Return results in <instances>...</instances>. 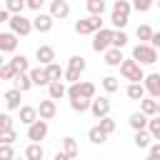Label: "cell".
Masks as SVG:
<instances>
[{
	"label": "cell",
	"instance_id": "obj_1",
	"mask_svg": "<svg viewBox=\"0 0 160 160\" xmlns=\"http://www.w3.org/2000/svg\"><path fill=\"white\" fill-rule=\"evenodd\" d=\"M130 10H132V2H128V0H112V12H110L112 28L122 30L128 25V20H130Z\"/></svg>",
	"mask_w": 160,
	"mask_h": 160
},
{
	"label": "cell",
	"instance_id": "obj_2",
	"mask_svg": "<svg viewBox=\"0 0 160 160\" xmlns=\"http://www.w3.org/2000/svg\"><path fill=\"white\" fill-rule=\"evenodd\" d=\"M132 58H135L140 65H152V62L160 60L158 48L150 45V42H140V45H135V48H132Z\"/></svg>",
	"mask_w": 160,
	"mask_h": 160
},
{
	"label": "cell",
	"instance_id": "obj_3",
	"mask_svg": "<svg viewBox=\"0 0 160 160\" xmlns=\"http://www.w3.org/2000/svg\"><path fill=\"white\" fill-rule=\"evenodd\" d=\"M120 75H122L125 80H130V82H142V80H145L142 65H140L135 58H130V60H122V65H120Z\"/></svg>",
	"mask_w": 160,
	"mask_h": 160
},
{
	"label": "cell",
	"instance_id": "obj_4",
	"mask_svg": "<svg viewBox=\"0 0 160 160\" xmlns=\"http://www.w3.org/2000/svg\"><path fill=\"white\" fill-rule=\"evenodd\" d=\"M98 30H102V15H90L75 22V32L78 35H95Z\"/></svg>",
	"mask_w": 160,
	"mask_h": 160
},
{
	"label": "cell",
	"instance_id": "obj_5",
	"mask_svg": "<svg viewBox=\"0 0 160 160\" xmlns=\"http://www.w3.org/2000/svg\"><path fill=\"white\" fill-rule=\"evenodd\" d=\"M112 38H115V30H110V28L98 30V32L92 35V50H95V52L110 50V48H112Z\"/></svg>",
	"mask_w": 160,
	"mask_h": 160
},
{
	"label": "cell",
	"instance_id": "obj_6",
	"mask_svg": "<svg viewBox=\"0 0 160 160\" xmlns=\"http://www.w3.org/2000/svg\"><path fill=\"white\" fill-rule=\"evenodd\" d=\"M10 30L15 32V35H20V38H25V35H30L32 30H35V25H32V20H28L22 12H18V15H12L10 18Z\"/></svg>",
	"mask_w": 160,
	"mask_h": 160
},
{
	"label": "cell",
	"instance_id": "obj_7",
	"mask_svg": "<svg viewBox=\"0 0 160 160\" xmlns=\"http://www.w3.org/2000/svg\"><path fill=\"white\" fill-rule=\"evenodd\" d=\"M45 135H48V120L38 118L32 125H28V140L30 142H40V140H45Z\"/></svg>",
	"mask_w": 160,
	"mask_h": 160
},
{
	"label": "cell",
	"instance_id": "obj_8",
	"mask_svg": "<svg viewBox=\"0 0 160 160\" xmlns=\"http://www.w3.org/2000/svg\"><path fill=\"white\" fill-rule=\"evenodd\" d=\"M52 22H55V18H52L50 12H38V15L32 18V25H35L38 32H50V30H52Z\"/></svg>",
	"mask_w": 160,
	"mask_h": 160
},
{
	"label": "cell",
	"instance_id": "obj_9",
	"mask_svg": "<svg viewBox=\"0 0 160 160\" xmlns=\"http://www.w3.org/2000/svg\"><path fill=\"white\" fill-rule=\"evenodd\" d=\"M110 100L108 98H92V105H90V112L100 120V118H105V115H110Z\"/></svg>",
	"mask_w": 160,
	"mask_h": 160
},
{
	"label": "cell",
	"instance_id": "obj_10",
	"mask_svg": "<svg viewBox=\"0 0 160 160\" xmlns=\"http://www.w3.org/2000/svg\"><path fill=\"white\" fill-rule=\"evenodd\" d=\"M142 85H145V90H148L150 98H158V100H160V72H150V75H145Z\"/></svg>",
	"mask_w": 160,
	"mask_h": 160
},
{
	"label": "cell",
	"instance_id": "obj_11",
	"mask_svg": "<svg viewBox=\"0 0 160 160\" xmlns=\"http://www.w3.org/2000/svg\"><path fill=\"white\" fill-rule=\"evenodd\" d=\"M38 112H40V118H42V120H52V118L58 115V105H55V100H52V98H48V100H40V105H38Z\"/></svg>",
	"mask_w": 160,
	"mask_h": 160
},
{
	"label": "cell",
	"instance_id": "obj_12",
	"mask_svg": "<svg viewBox=\"0 0 160 160\" xmlns=\"http://www.w3.org/2000/svg\"><path fill=\"white\" fill-rule=\"evenodd\" d=\"M50 15H52L55 20H65V18L70 15L68 0H52V2H50Z\"/></svg>",
	"mask_w": 160,
	"mask_h": 160
},
{
	"label": "cell",
	"instance_id": "obj_13",
	"mask_svg": "<svg viewBox=\"0 0 160 160\" xmlns=\"http://www.w3.org/2000/svg\"><path fill=\"white\" fill-rule=\"evenodd\" d=\"M18 48V35L10 30V32H0V50L2 52H12Z\"/></svg>",
	"mask_w": 160,
	"mask_h": 160
},
{
	"label": "cell",
	"instance_id": "obj_14",
	"mask_svg": "<svg viewBox=\"0 0 160 160\" xmlns=\"http://www.w3.org/2000/svg\"><path fill=\"white\" fill-rule=\"evenodd\" d=\"M35 58H38L40 65H50V62H55V50H52L50 45H40V48L35 50Z\"/></svg>",
	"mask_w": 160,
	"mask_h": 160
},
{
	"label": "cell",
	"instance_id": "obj_15",
	"mask_svg": "<svg viewBox=\"0 0 160 160\" xmlns=\"http://www.w3.org/2000/svg\"><path fill=\"white\" fill-rule=\"evenodd\" d=\"M122 52H120V48H110V50H105V65H110V68H120L122 65Z\"/></svg>",
	"mask_w": 160,
	"mask_h": 160
},
{
	"label": "cell",
	"instance_id": "obj_16",
	"mask_svg": "<svg viewBox=\"0 0 160 160\" xmlns=\"http://www.w3.org/2000/svg\"><path fill=\"white\" fill-rule=\"evenodd\" d=\"M38 118H40L38 108H32V105H22V108H20V122H25V125H32Z\"/></svg>",
	"mask_w": 160,
	"mask_h": 160
},
{
	"label": "cell",
	"instance_id": "obj_17",
	"mask_svg": "<svg viewBox=\"0 0 160 160\" xmlns=\"http://www.w3.org/2000/svg\"><path fill=\"white\" fill-rule=\"evenodd\" d=\"M128 122H130L132 130H148V125H150V120H148V115H145L142 110H140V112H132Z\"/></svg>",
	"mask_w": 160,
	"mask_h": 160
},
{
	"label": "cell",
	"instance_id": "obj_18",
	"mask_svg": "<svg viewBox=\"0 0 160 160\" xmlns=\"http://www.w3.org/2000/svg\"><path fill=\"white\" fill-rule=\"evenodd\" d=\"M48 92H50V98H52V100H60V98H65V95H68V88H65V82H62V80H52V82L48 85Z\"/></svg>",
	"mask_w": 160,
	"mask_h": 160
},
{
	"label": "cell",
	"instance_id": "obj_19",
	"mask_svg": "<svg viewBox=\"0 0 160 160\" xmlns=\"http://www.w3.org/2000/svg\"><path fill=\"white\" fill-rule=\"evenodd\" d=\"M20 95H22V90H18V88H10V90L5 92V105H8V110H18V108H20Z\"/></svg>",
	"mask_w": 160,
	"mask_h": 160
},
{
	"label": "cell",
	"instance_id": "obj_20",
	"mask_svg": "<svg viewBox=\"0 0 160 160\" xmlns=\"http://www.w3.org/2000/svg\"><path fill=\"white\" fill-rule=\"evenodd\" d=\"M158 108H160L158 98H142V100H140V110H142V112H145L148 118L158 115Z\"/></svg>",
	"mask_w": 160,
	"mask_h": 160
},
{
	"label": "cell",
	"instance_id": "obj_21",
	"mask_svg": "<svg viewBox=\"0 0 160 160\" xmlns=\"http://www.w3.org/2000/svg\"><path fill=\"white\" fill-rule=\"evenodd\" d=\"M12 82H15V88H18V90H22V92H28V90L35 85V82H32V78H30V72H18Z\"/></svg>",
	"mask_w": 160,
	"mask_h": 160
},
{
	"label": "cell",
	"instance_id": "obj_22",
	"mask_svg": "<svg viewBox=\"0 0 160 160\" xmlns=\"http://www.w3.org/2000/svg\"><path fill=\"white\" fill-rule=\"evenodd\" d=\"M88 140H90L92 145H102V142L108 140V132H105L100 125H95V128H90V130H88Z\"/></svg>",
	"mask_w": 160,
	"mask_h": 160
},
{
	"label": "cell",
	"instance_id": "obj_23",
	"mask_svg": "<svg viewBox=\"0 0 160 160\" xmlns=\"http://www.w3.org/2000/svg\"><path fill=\"white\" fill-rule=\"evenodd\" d=\"M30 78H32V82H35V85H50V78H48L45 68H40V65L30 70Z\"/></svg>",
	"mask_w": 160,
	"mask_h": 160
},
{
	"label": "cell",
	"instance_id": "obj_24",
	"mask_svg": "<svg viewBox=\"0 0 160 160\" xmlns=\"http://www.w3.org/2000/svg\"><path fill=\"white\" fill-rule=\"evenodd\" d=\"M145 92H148V90H145L142 82H130V85H128V98H130V100H142Z\"/></svg>",
	"mask_w": 160,
	"mask_h": 160
},
{
	"label": "cell",
	"instance_id": "obj_25",
	"mask_svg": "<svg viewBox=\"0 0 160 160\" xmlns=\"http://www.w3.org/2000/svg\"><path fill=\"white\" fill-rule=\"evenodd\" d=\"M42 155H45V150H42L40 142H30V145L25 148V158H28V160H42Z\"/></svg>",
	"mask_w": 160,
	"mask_h": 160
},
{
	"label": "cell",
	"instance_id": "obj_26",
	"mask_svg": "<svg viewBox=\"0 0 160 160\" xmlns=\"http://www.w3.org/2000/svg\"><path fill=\"white\" fill-rule=\"evenodd\" d=\"M150 140H152V135H150V130H135V148H150Z\"/></svg>",
	"mask_w": 160,
	"mask_h": 160
},
{
	"label": "cell",
	"instance_id": "obj_27",
	"mask_svg": "<svg viewBox=\"0 0 160 160\" xmlns=\"http://www.w3.org/2000/svg\"><path fill=\"white\" fill-rule=\"evenodd\" d=\"M135 35H138V40H140V42H152V35H155V30H152L150 25H138Z\"/></svg>",
	"mask_w": 160,
	"mask_h": 160
},
{
	"label": "cell",
	"instance_id": "obj_28",
	"mask_svg": "<svg viewBox=\"0 0 160 160\" xmlns=\"http://www.w3.org/2000/svg\"><path fill=\"white\" fill-rule=\"evenodd\" d=\"M10 65L18 70V72H30L32 68H30V62H28V58L25 55H15L12 60H10Z\"/></svg>",
	"mask_w": 160,
	"mask_h": 160
},
{
	"label": "cell",
	"instance_id": "obj_29",
	"mask_svg": "<svg viewBox=\"0 0 160 160\" xmlns=\"http://www.w3.org/2000/svg\"><path fill=\"white\" fill-rule=\"evenodd\" d=\"M45 72H48L50 82H52V80H62V78H65V70H62L58 62H50V65H45Z\"/></svg>",
	"mask_w": 160,
	"mask_h": 160
},
{
	"label": "cell",
	"instance_id": "obj_30",
	"mask_svg": "<svg viewBox=\"0 0 160 160\" xmlns=\"http://www.w3.org/2000/svg\"><path fill=\"white\" fill-rule=\"evenodd\" d=\"M90 105H92V100H88V98H75V100H70V108H72L75 112H88Z\"/></svg>",
	"mask_w": 160,
	"mask_h": 160
},
{
	"label": "cell",
	"instance_id": "obj_31",
	"mask_svg": "<svg viewBox=\"0 0 160 160\" xmlns=\"http://www.w3.org/2000/svg\"><path fill=\"white\" fill-rule=\"evenodd\" d=\"M85 8L90 15H102L105 12V0H85Z\"/></svg>",
	"mask_w": 160,
	"mask_h": 160
},
{
	"label": "cell",
	"instance_id": "obj_32",
	"mask_svg": "<svg viewBox=\"0 0 160 160\" xmlns=\"http://www.w3.org/2000/svg\"><path fill=\"white\" fill-rule=\"evenodd\" d=\"M102 90H105V92H118V90H120V80L112 78V75L102 78Z\"/></svg>",
	"mask_w": 160,
	"mask_h": 160
},
{
	"label": "cell",
	"instance_id": "obj_33",
	"mask_svg": "<svg viewBox=\"0 0 160 160\" xmlns=\"http://www.w3.org/2000/svg\"><path fill=\"white\" fill-rule=\"evenodd\" d=\"M5 8H8L12 15H18V12H22V10L28 8V0H5Z\"/></svg>",
	"mask_w": 160,
	"mask_h": 160
},
{
	"label": "cell",
	"instance_id": "obj_34",
	"mask_svg": "<svg viewBox=\"0 0 160 160\" xmlns=\"http://www.w3.org/2000/svg\"><path fill=\"white\" fill-rule=\"evenodd\" d=\"M62 150H65L70 158H75V155H78V142H75V138H62Z\"/></svg>",
	"mask_w": 160,
	"mask_h": 160
},
{
	"label": "cell",
	"instance_id": "obj_35",
	"mask_svg": "<svg viewBox=\"0 0 160 160\" xmlns=\"http://www.w3.org/2000/svg\"><path fill=\"white\" fill-rule=\"evenodd\" d=\"M148 130H150L152 140H158V142H160V115H152V120H150Z\"/></svg>",
	"mask_w": 160,
	"mask_h": 160
},
{
	"label": "cell",
	"instance_id": "obj_36",
	"mask_svg": "<svg viewBox=\"0 0 160 160\" xmlns=\"http://www.w3.org/2000/svg\"><path fill=\"white\" fill-rule=\"evenodd\" d=\"M68 68H75V70H85V68H88V62H85V58H82V55H72V58L68 60Z\"/></svg>",
	"mask_w": 160,
	"mask_h": 160
},
{
	"label": "cell",
	"instance_id": "obj_37",
	"mask_svg": "<svg viewBox=\"0 0 160 160\" xmlns=\"http://www.w3.org/2000/svg\"><path fill=\"white\" fill-rule=\"evenodd\" d=\"M15 75H18V70H15L10 62H5V65L0 68V78H2V80H15Z\"/></svg>",
	"mask_w": 160,
	"mask_h": 160
},
{
	"label": "cell",
	"instance_id": "obj_38",
	"mask_svg": "<svg viewBox=\"0 0 160 160\" xmlns=\"http://www.w3.org/2000/svg\"><path fill=\"white\" fill-rule=\"evenodd\" d=\"M155 2H158V0H132V8H135L138 12H148Z\"/></svg>",
	"mask_w": 160,
	"mask_h": 160
},
{
	"label": "cell",
	"instance_id": "obj_39",
	"mask_svg": "<svg viewBox=\"0 0 160 160\" xmlns=\"http://www.w3.org/2000/svg\"><path fill=\"white\" fill-rule=\"evenodd\" d=\"M128 40H130V38H128L122 30H118V32H115V38H112V48H120V50H122V48L128 45Z\"/></svg>",
	"mask_w": 160,
	"mask_h": 160
},
{
	"label": "cell",
	"instance_id": "obj_40",
	"mask_svg": "<svg viewBox=\"0 0 160 160\" xmlns=\"http://www.w3.org/2000/svg\"><path fill=\"white\" fill-rule=\"evenodd\" d=\"M80 95L88 98V100H92L95 98V85L92 82H80Z\"/></svg>",
	"mask_w": 160,
	"mask_h": 160
},
{
	"label": "cell",
	"instance_id": "obj_41",
	"mask_svg": "<svg viewBox=\"0 0 160 160\" xmlns=\"http://www.w3.org/2000/svg\"><path fill=\"white\" fill-rule=\"evenodd\" d=\"M98 125H100V128H102V130H105L108 135H110V132H115V120H112L110 115H105V118H100V122H98Z\"/></svg>",
	"mask_w": 160,
	"mask_h": 160
},
{
	"label": "cell",
	"instance_id": "obj_42",
	"mask_svg": "<svg viewBox=\"0 0 160 160\" xmlns=\"http://www.w3.org/2000/svg\"><path fill=\"white\" fill-rule=\"evenodd\" d=\"M0 160H15L12 145H8V142H2V145H0Z\"/></svg>",
	"mask_w": 160,
	"mask_h": 160
},
{
	"label": "cell",
	"instance_id": "obj_43",
	"mask_svg": "<svg viewBox=\"0 0 160 160\" xmlns=\"http://www.w3.org/2000/svg\"><path fill=\"white\" fill-rule=\"evenodd\" d=\"M80 75H82V70H75V68H68L65 70V80L68 82H80Z\"/></svg>",
	"mask_w": 160,
	"mask_h": 160
},
{
	"label": "cell",
	"instance_id": "obj_44",
	"mask_svg": "<svg viewBox=\"0 0 160 160\" xmlns=\"http://www.w3.org/2000/svg\"><path fill=\"white\" fill-rule=\"evenodd\" d=\"M2 130H12V118H10V112H2L0 115V132Z\"/></svg>",
	"mask_w": 160,
	"mask_h": 160
},
{
	"label": "cell",
	"instance_id": "obj_45",
	"mask_svg": "<svg viewBox=\"0 0 160 160\" xmlns=\"http://www.w3.org/2000/svg\"><path fill=\"white\" fill-rule=\"evenodd\" d=\"M15 138H18V132H15V130H2V132H0V142L12 145V142H15Z\"/></svg>",
	"mask_w": 160,
	"mask_h": 160
},
{
	"label": "cell",
	"instance_id": "obj_46",
	"mask_svg": "<svg viewBox=\"0 0 160 160\" xmlns=\"http://www.w3.org/2000/svg\"><path fill=\"white\" fill-rule=\"evenodd\" d=\"M42 2H45V0H28V8H30V10H38V12H40Z\"/></svg>",
	"mask_w": 160,
	"mask_h": 160
},
{
	"label": "cell",
	"instance_id": "obj_47",
	"mask_svg": "<svg viewBox=\"0 0 160 160\" xmlns=\"http://www.w3.org/2000/svg\"><path fill=\"white\" fill-rule=\"evenodd\" d=\"M150 155L160 158V142H152V145H150Z\"/></svg>",
	"mask_w": 160,
	"mask_h": 160
},
{
	"label": "cell",
	"instance_id": "obj_48",
	"mask_svg": "<svg viewBox=\"0 0 160 160\" xmlns=\"http://www.w3.org/2000/svg\"><path fill=\"white\" fill-rule=\"evenodd\" d=\"M52 160H75V158H70V155L62 150V152H55V158H52Z\"/></svg>",
	"mask_w": 160,
	"mask_h": 160
},
{
	"label": "cell",
	"instance_id": "obj_49",
	"mask_svg": "<svg viewBox=\"0 0 160 160\" xmlns=\"http://www.w3.org/2000/svg\"><path fill=\"white\" fill-rule=\"evenodd\" d=\"M150 45H155V48H160V32H155V35H152V42H150Z\"/></svg>",
	"mask_w": 160,
	"mask_h": 160
},
{
	"label": "cell",
	"instance_id": "obj_50",
	"mask_svg": "<svg viewBox=\"0 0 160 160\" xmlns=\"http://www.w3.org/2000/svg\"><path fill=\"white\" fill-rule=\"evenodd\" d=\"M145 160H160V158H155V155H148V158H145Z\"/></svg>",
	"mask_w": 160,
	"mask_h": 160
},
{
	"label": "cell",
	"instance_id": "obj_51",
	"mask_svg": "<svg viewBox=\"0 0 160 160\" xmlns=\"http://www.w3.org/2000/svg\"><path fill=\"white\" fill-rule=\"evenodd\" d=\"M15 160H28V158H15Z\"/></svg>",
	"mask_w": 160,
	"mask_h": 160
},
{
	"label": "cell",
	"instance_id": "obj_52",
	"mask_svg": "<svg viewBox=\"0 0 160 160\" xmlns=\"http://www.w3.org/2000/svg\"><path fill=\"white\" fill-rule=\"evenodd\" d=\"M158 102H160V100H158ZM158 115H160V108H158Z\"/></svg>",
	"mask_w": 160,
	"mask_h": 160
},
{
	"label": "cell",
	"instance_id": "obj_53",
	"mask_svg": "<svg viewBox=\"0 0 160 160\" xmlns=\"http://www.w3.org/2000/svg\"><path fill=\"white\" fill-rule=\"evenodd\" d=\"M155 5H158V8H160V0H158V2H155Z\"/></svg>",
	"mask_w": 160,
	"mask_h": 160
},
{
	"label": "cell",
	"instance_id": "obj_54",
	"mask_svg": "<svg viewBox=\"0 0 160 160\" xmlns=\"http://www.w3.org/2000/svg\"><path fill=\"white\" fill-rule=\"evenodd\" d=\"M158 62H160V60H158Z\"/></svg>",
	"mask_w": 160,
	"mask_h": 160
}]
</instances>
